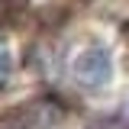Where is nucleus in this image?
Returning a JSON list of instances; mask_svg holds the SVG:
<instances>
[{
  "label": "nucleus",
  "instance_id": "f03ea898",
  "mask_svg": "<svg viewBox=\"0 0 129 129\" xmlns=\"http://www.w3.org/2000/svg\"><path fill=\"white\" fill-rule=\"evenodd\" d=\"M23 7H26V0H0V26L16 23L19 13H23Z\"/></svg>",
  "mask_w": 129,
  "mask_h": 129
},
{
  "label": "nucleus",
  "instance_id": "7ed1b4c3",
  "mask_svg": "<svg viewBox=\"0 0 129 129\" xmlns=\"http://www.w3.org/2000/svg\"><path fill=\"white\" fill-rule=\"evenodd\" d=\"M10 71H13V58H10V52L0 48V84L10 78Z\"/></svg>",
  "mask_w": 129,
  "mask_h": 129
},
{
  "label": "nucleus",
  "instance_id": "f257e3e1",
  "mask_svg": "<svg viewBox=\"0 0 129 129\" xmlns=\"http://www.w3.org/2000/svg\"><path fill=\"white\" fill-rule=\"evenodd\" d=\"M74 78H78V84L90 87V90L107 87L110 78H113V55H110V48H103V45L84 48L78 58H74Z\"/></svg>",
  "mask_w": 129,
  "mask_h": 129
}]
</instances>
